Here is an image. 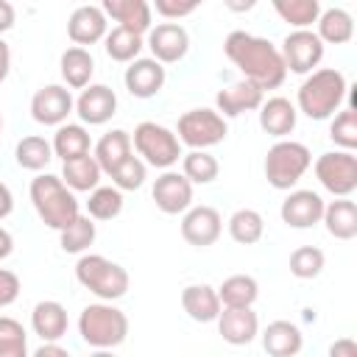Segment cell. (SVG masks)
I'll list each match as a JSON object with an SVG mask.
<instances>
[{
  "instance_id": "cell-1",
  "label": "cell",
  "mask_w": 357,
  "mask_h": 357,
  "mask_svg": "<svg viewBox=\"0 0 357 357\" xmlns=\"http://www.w3.org/2000/svg\"><path fill=\"white\" fill-rule=\"evenodd\" d=\"M223 53L243 73V78L257 84L262 92L279 89L287 78L279 47L265 36H254L248 31H231L223 39Z\"/></svg>"
},
{
  "instance_id": "cell-2",
  "label": "cell",
  "mask_w": 357,
  "mask_h": 357,
  "mask_svg": "<svg viewBox=\"0 0 357 357\" xmlns=\"http://www.w3.org/2000/svg\"><path fill=\"white\" fill-rule=\"evenodd\" d=\"M346 92H349V84L340 70L318 67L301 81V86L296 92V112L307 114L310 120H326V117L337 114Z\"/></svg>"
},
{
  "instance_id": "cell-3",
  "label": "cell",
  "mask_w": 357,
  "mask_h": 357,
  "mask_svg": "<svg viewBox=\"0 0 357 357\" xmlns=\"http://www.w3.org/2000/svg\"><path fill=\"white\" fill-rule=\"evenodd\" d=\"M28 192H31V204H33L39 220L53 231H64L81 215V204H78L75 192L61 181V176L39 173L31 181Z\"/></svg>"
},
{
  "instance_id": "cell-4",
  "label": "cell",
  "mask_w": 357,
  "mask_h": 357,
  "mask_svg": "<svg viewBox=\"0 0 357 357\" xmlns=\"http://www.w3.org/2000/svg\"><path fill=\"white\" fill-rule=\"evenodd\" d=\"M78 335L92 349H117L128 335V318L112 301H95L81 310Z\"/></svg>"
},
{
  "instance_id": "cell-5",
  "label": "cell",
  "mask_w": 357,
  "mask_h": 357,
  "mask_svg": "<svg viewBox=\"0 0 357 357\" xmlns=\"http://www.w3.org/2000/svg\"><path fill=\"white\" fill-rule=\"evenodd\" d=\"M75 279L100 301H117L128 293V271L120 262H112L103 254H81L75 262Z\"/></svg>"
},
{
  "instance_id": "cell-6",
  "label": "cell",
  "mask_w": 357,
  "mask_h": 357,
  "mask_svg": "<svg viewBox=\"0 0 357 357\" xmlns=\"http://www.w3.org/2000/svg\"><path fill=\"white\" fill-rule=\"evenodd\" d=\"M312 167V153L304 142L276 139L265 153V178L273 190H293L301 176Z\"/></svg>"
},
{
  "instance_id": "cell-7",
  "label": "cell",
  "mask_w": 357,
  "mask_h": 357,
  "mask_svg": "<svg viewBox=\"0 0 357 357\" xmlns=\"http://www.w3.org/2000/svg\"><path fill=\"white\" fill-rule=\"evenodd\" d=\"M131 148L137 151V156L159 170H170L184 153H181V142L176 137V131H170L162 123L153 120H142L134 134H131Z\"/></svg>"
},
{
  "instance_id": "cell-8",
  "label": "cell",
  "mask_w": 357,
  "mask_h": 357,
  "mask_svg": "<svg viewBox=\"0 0 357 357\" xmlns=\"http://www.w3.org/2000/svg\"><path fill=\"white\" fill-rule=\"evenodd\" d=\"M229 134V126L226 120L215 112V109H190L178 117V126H176V137L181 145H190L192 151H206V148H215L226 139Z\"/></svg>"
},
{
  "instance_id": "cell-9",
  "label": "cell",
  "mask_w": 357,
  "mask_h": 357,
  "mask_svg": "<svg viewBox=\"0 0 357 357\" xmlns=\"http://www.w3.org/2000/svg\"><path fill=\"white\" fill-rule=\"evenodd\" d=\"M312 167L318 184L335 198H349L357 190V156L351 151H326Z\"/></svg>"
},
{
  "instance_id": "cell-10",
  "label": "cell",
  "mask_w": 357,
  "mask_h": 357,
  "mask_svg": "<svg viewBox=\"0 0 357 357\" xmlns=\"http://www.w3.org/2000/svg\"><path fill=\"white\" fill-rule=\"evenodd\" d=\"M279 53H282L287 73L310 75L312 70H318V64L324 59V42L318 39L315 31H290L282 39Z\"/></svg>"
},
{
  "instance_id": "cell-11",
  "label": "cell",
  "mask_w": 357,
  "mask_h": 357,
  "mask_svg": "<svg viewBox=\"0 0 357 357\" xmlns=\"http://www.w3.org/2000/svg\"><path fill=\"white\" fill-rule=\"evenodd\" d=\"M75 112V98L64 84H45L31 98V117L39 126H64L67 117Z\"/></svg>"
},
{
  "instance_id": "cell-12",
  "label": "cell",
  "mask_w": 357,
  "mask_h": 357,
  "mask_svg": "<svg viewBox=\"0 0 357 357\" xmlns=\"http://www.w3.org/2000/svg\"><path fill=\"white\" fill-rule=\"evenodd\" d=\"M145 45L151 50V59H156L162 67L176 64L190 50V33L178 22H159L145 33Z\"/></svg>"
},
{
  "instance_id": "cell-13",
  "label": "cell",
  "mask_w": 357,
  "mask_h": 357,
  "mask_svg": "<svg viewBox=\"0 0 357 357\" xmlns=\"http://www.w3.org/2000/svg\"><path fill=\"white\" fill-rule=\"evenodd\" d=\"M151 198H153L159 212H165V215H184L192 206V184L178 170H165L153 181Z\"/></svg>"
},
{
  "instance_id": "cell-14",
  "label": "cell",
  "mask_w": 357,
  "mask_h": 357,
  "mask_svg": "<svg viewBox=\"0 0 357 357\" xmlns=\"http://www.w3.org/2000/svg\"><path fill=\"white\" fill-rule=\"evenodd\" d=\"M220 231H223V218L215 206L201 204V206H190L181 215V237H184V243H190L195 248L215 245Z\"/></svg>"
},
{
  "instance_id": "cell-15",
  "label": "cell",
  "mask_w": 357,
  "mask_h": 357,
  "mask_svg": "<svg viewBox=\"0 0 357 357\" xmlns=\"http://www.w3.org/2000/svg\"><path fill=\"white\" fill-rule=\"evenodd\" d=\"M324 206L326 201L315 190H290L279 206V215L290 229H312L315 223H321Z\"/></svg>"
},
{
  "instance_id": "cell-16",
  "label": "cell",
  "mask_w": 357,
  "mask_h": 357,
  "mask_svg": "<svg viewBox=\"0 0 357 357\" xmlns=\"http://www.w3.org/2000/svg\"><path fill=\"white\" fill-rule=\"evenodd\" d=\"M75 114L81 126H103L117 114V95L106 84H89L75 98Z\"/></svg>"
},
{
  "instance_id": "cell-17",
  "label": "cell",
  "mask_w": 357,
  "mask_h": 357,
  "mask_svg": "<svg viewBox=\"0 0 357 357\" xmlns=\"http://www.w3.org/2000/svg\"><path fill=\"white\" fill-rule=\"evenodd\" d=\"M109 33V20L100 6H78L67 20V36L75 47L98 45Z\"/></svg>"
},
{
  "instance_id": "cell-18",
  "label": "cell",
  "mask_w": 357,
  "mask_h": 357,
  "mask_svg": "<svg viewBox=\"0 0 357 357\" xmlns=\"http://www.w3.org/2000/svg\"><path fill=\"white\" fill-rule=\"evenodd\" d=\"M165 81H167V73H165V67L156 61V59H134L128 67H126V73H123V84H126V89L134 95V98H153V95H159L162 92V86H165Z\"/></svg>"
},
{
  "instance_id": "cell-19",
  "label": "cell",
  "mask_w": 357,
  "mask_h": 357,
  "mask_svg": "<svg viewBox=\"0 0 357 357\" xmlns=\"http://www.w3.org/2000/svg\"><path fill=\"white\" fill-rule=\"evenodd\" d=\"M262 100H265V92L257 86V84H251V81H237V84H229L226 89H220L218 95H215V112L226 120V117H240V114H245V112H254V109H259L262 106Z\"/></svg>"
},
{
  "instance_id": "cell-20",
  "label": "cell",
  "mask_w": 357,
  "mask_h": 357,
  "mask_svg": "<svg viewBox=\"0 0 357 357\" xmlns=\"http://www.w3.org/2000/svg\"><path fill=\"white\" fill-rule=\"evenodd\" d=\"M100 8L106 14V20L112 17L117 22V28H126L137 36H145L153 28L151 3H145V0H103Z\"/></svg>"
},
{
  "instance_id": "cell-21",
  "label": "cell",
  "mask_w": 357,
  "mask_h": 357,
  "mask_svg": "<svg viewBox=\"0 0 357 357\" xmlns=\"http://www.w3.org/2000/svg\"><path fill=\"white\" fill-rule=\"evenodd\" d=\"M67 326H70V318H67V310L61 301L45 298V301L33 304L31 329H33V335L42 337V343H59L67 335Z\"/></svg>"
},
{
  "instance_id": "cell-22",
  "label": "cell",
  "mask_w": 357,
  "mask_h": 357,
  "mask_svg": "<svg viewBox=\"0 0 357 357\" xmlns=\"http://www.w3.org/2000/svg\"><path fill=\"white\" fill-rule=\"evenodd\" d=\"M296 123H298L296 103H290L282 95H273V98L262 100V106H259V128L265 134H271L276 139H287V134L296 131Z\"/></svg>"
},
{
  "instance_id": "cell-23",
  "label": "cell",
  "mask_w": 357,
  "mask_h": 357,
  "mask_svg": "<svg viewBox=\"0 0 357 357\" xmlns=\"http://www.w3.org/2000/svg\"><path fill=\"white\" fill-rule=\"evenodd\" d=\"M218 332L229 346H248L259 335V318L251 307H243V310L223 307L218 315Z\"/></svg>"
},
{
  "instance_id": "cell-24",
  "label": "cell",
  "mask_w": 357,
  "mask_h": 357,
  "mask_svg": "<svg viewBox=\"0 0 357 357\" xmlns=\"http://www.w3.org/2000/svg\"><path fill=\"white\" fill-rule=\"evenodd\" d=\"M181 310L198 324H212V321H218L223 307H220L218 290L206 282H198V284H187L181 290Z\"/></svg>"
},
{
  "instance_id": "cell-25",
  "label": "cell",
  "mask_w": 357,
  "mask_h": 357,
  "mask_svg": "<svg viewBox=\"0 0 357 357\" xmlns=\"http://www.w3.org/2000/svg\"><path fill=\"white\" fill-rule=\"evenodd\" d=\"M301 346H304L301 329L284 318L271 321L262 332V349L268 351V357H298Z\"/></svg>"
},
{
  "instance_id": "cell-26",
  "label": "cell",
  "mask_w": 357,
  "mask_h": 357,
  "mask_svg": "<svg viewBox=\"0 0 357 357\" xmlns=\"http://www.w3.org/2000/svg\"><path fill=\"white\" fill-rule=\"evenodd\" d=\"M131 153H134V151H131V134L123 131V128H112V131H106V134L95 142V151H92L98 167H100L106 176H112V173H114Z\"/></svg>"
},
{
  "instance_id": "cell-27",
  "label": "cell",
  "mask_w": 357,
  "mask_h": 357,
  "mask_svg": "<svg viewBox=\"0 0 357 357\" xmlns=\"http://www.w3.org/2000/svg\"><path fill=\"white\" fill-rule=\"evenodd\" d=\"M59 70H61V81L70 89H86L92 84L95 75V59L86 47H67L59 59Z\"/></svg>"
},
{
  "instance_id": "cell-28",
  "label": "cell",
  "mask_w": 357,
  "mask_h": 357,
  "mask_svg": "<svg viewBox=\"0 0 357 357\" xmlns=\"http://www.w3.org/2000/svg\"><path fill=\"white\" fill-rule=\"evenodd\" d=\"M321 223L335 240H354L357 237V204L351 198H335L324 206Z\"/></svg>"
},
{
  "instance_id": "cell-29",
  "label": "cell",
  "mask_w": 357,
  "mask_h": 357,
  "mask_svg": "<svg viewBox=\"0 0 357 357\" xmlns=\"http://www.w3.org/2000/svg\"><path fill=\"white\" fill-rule=\"evenodd\" d=\"M50 148H53V156H59L61 162H70V159L86 156L89 148H92V139H89L86 126H81V123H64V126L56 128Z\"/></svg>"
},
{
  "instance_id": "cell-30",
  "label": "cell",
  "mask_w": 357,
  "mask_h": 357,
  "mask_svg": "<svg viewBox=\"0 0 357 357\" xmlns=\"http://www.w3.org/2000/svg\"><path fill=\"white\" fill-rule=\"evenodd\" d=\"M218 290V298H220V307H229V310H243V307H254L257 296H259V284L254 276L248 273H231L220 282Z\"/></svg>"
},
{
  "instance_id": "cell-31",
  "label": "cell",
  "mask_w": 357,
  "mask_h": 357,
  "mask_svg": "<svg viewBox=\"0 0 357 357\" xmlns=\"http://www.w3.org/2000/svg\"><path fill=\"white\" fill-rule=\"evenodd\" d=\"M100 176H103V170L98 167L92 153L70 159V162H61V181L73 192H92L95 187H100Z\"/></svg>"
},
{
  "instance_id": "cell-32",
  "label": "cell",
  "mask_w": 357,
  "mask_h": 357,
  "mask_svg": "<svg viewBox=\"0 0 357 357\" xmlns=\"http://www.w3.org/2000/svg\"><path fill=\"white\" fill-rule=\"evenodd\" d=\"M318 39L324 45H346L354 36V20L346 8H321L318 17Z\"/></svg>"
},
{
  "instance_id": "cell-33",
  "label": "cell",
  "mask_w": 357,
  "mask_h": 357,
  "mask_svg": "<svg viewBox=\"0 0 357 357\" xmlns=\"http://www.w3.org/2000/svg\"><path fill=\"white\" fill-rule=\"evenodd\" d=\"M14 159H17V165H20L22 170L39 173V170H45V167L53 162V148H50V142H47L45 137L28 134V137H22V139L17 142Z\"/></svg>"
},
{
  "instance_id": "cell-34",
  "label": "cell",
  "mask_w": 357,
  "mask_h": 357,
  "mask_svg": "<svg viewBox=\"0 0 357 357\" xmlns=\"http://www.w3.org/2000/svg\"><path fill=\"white\" fill-rule=\"evenodd\" d=\"M273 11L296 31H312V25L321 17V3L318 0H273Z\"/></svg>"
},
{
  "instance_id": "cell-35",
  "label": "cell",
  "mask_w": 357,
  "mask_h": 357,
  "mask_svg": "<svg viewBox=\"0 0 357 357\" xmlns=\"http://www.w3.org/2000/svg\"><path fill=\"white\" fill-rule=\"evenodd\" d=\"M142 47H145V39L142 36H137V33H131L126 28H117V25L103 36L106 56L112 61H120V64H131L134 59H139Z\"/></svg>"
},
{
  "instance_id": "cell-36",
  "label": "cell",
  "mask_w": 357,
  "mask_h": 357,
  "mask_svg": "<svg viewBox=\"0 0 357 357\" xmlns=\"http://www.w3.org/2000/svg\"><path fill=\"white\" fill-rule=\"evenodd\" d=\"M226 226H229V237H231L234 243H240V245H254V243H259L262 234H265V218H262L257 209H251V206L237 209V212L229 218Z\"/></svg>"
},
{
  "instance_id": "cell-37",
  "label": "cell",
  "mask_w": 357,
  "mask_h": 357,
  "mask_svg": "<svg viewBox=\"0 0 357 357\" xmlns=\"http://www.w3.org/2000/svg\"><path fill=\"white\" fill-rule=\"evenodd\" d=\"M98 237V226L89 215H78L64 231H59V245L64 254H86Z\"/></svg>"
},
{
  "instance_id": "cell-38",
  "label": "cell",
  "mask_w": 357,
  "mask_h": 357,
  "mask_svg": "<svg viewBox=\"0 0 357 357\" xmlns=\"http://www.w3.org/2000/svg\"><path fill=\"white\" fill-rule=\"evenodd\" d=\"M218 173H220V165L209 151H190L181 156V176L190 184H212Z\"/></svg>"
},
{
  "instance_id": "cell-39",
  "label": "cell",
  "mask_w": 357,
  "mask_h": 357,
  "mask_svg": "<svg viewBox=\"0 0 357 357\" xmlns=\"http://www.w3.org/2000/svg\"><path fill=\"white\" fill-rule=\"evenodd\" d=\"M123 212V192L117 187H95L86 198V215L92 220H114Z\"/></svg>"
},
{
  "instance_id": "cell-40",
  "label": "cell",
  "mask_w": 357,
  "mask_h": 357,
  "mask_svg": "<svg viewBox=\"0 0 357 357\" xmlns=\"http://www.w3.org/2000/svg\"><path fill=\"white\" fill-rule=\"evenodd\" d=\"M0 357H31L28 332L11 315H0Z\"/></svg>"
},
{
  "instance_id": "cell-41",
  "label": "cell",
  "mask_w": 357,
  "mask_h": 357,
  "mask_svg": "<svg viewBox=\"0 0 357 357\" xmlns=\"http://www.w3.org/2000/svg\"><path fill=\"white\" fill-rule=\"evenodd\" d=\"M329 139L337 145V151H351L357 148V109H340L332 123H329Z\"/></svg>"
},
{
  "instance_id": "cell-42",
  "label": "cell",
  "mask_w": 357,
  "mask_h": 357,
  "mask_svg": "<svg viewBox=\"0 0 357 357\" xmlns=\"http://www.w3.org/2000/svg\"><path fill=\"white\" fill-rule=\"evenodd\" d=\"M290 273L296 279H315L324 265H326V257L318 245H298L293 254H290Z\"/></svg>"
},
{
  "instance_id": "cell-43",
  "label": "cell",
  "mask_w": 357,
  "mask_h": 357,
  "mask_svg": "<svg viewBox=\"0 0 357 357\" xmlns=\"http://www.w3.org/2000/svg\"><path fill=\"white\" fill-rule=\"evenodd\" d=\"M145 176H148V165L139 159V156H128L114 173H112V187H117L120 192L126 190H139L145 184Z\"/></svg>"
},
{
  "instance_id": "cell-44",
  "label": "cell",
  "mask_w": 357,
  "mask_h": 357,
  "mask_svg": "<svg viewBox=\"0 0 357 357\" xmlns=\"http://www.w3.org/2000/svg\"><path fill=\"white\" fill-rule=\"evenodd\" d=\"M201 3L198 0H156L151 6V11H156L159 17H165L167 22H178L181 17H190Z\"/></svg>"
},
{
  "instance_id": "cell-45",
  "label": "cell",
  "mask_w": 357,
  "mask_h": 357,
  "mask_svg": "<svg viewBox=\"0 0 357 357\" xmlns=\"http://www.w3.org/2000/svg\"><path fill=\"white\" fill-rule=\"evenodd\" d=\"M20 290H22L20 276L14 271H8V268H0V310L8 307V304H14L17 296H20Z\"/></svg>"
},
{
  "instance_id": "cell-46",
  "label": "cell",
  "mask_w": 357,
  "mask_h": 357,
  "mask_svg": "<svg viewBox=\"0 0 357 357\" xmlns=\"http://www.w3.org/2000/svg\"><path fill=\"white\" fill-rule=\"evenodd\" d=\"M326 357H357V343H354L351 337H337V340L329 346Z\"/></svg>"
},
{
  "instance_id": "cell-47",
  "label": "cell",
  "mask_w": 357,
  "mask_h": 357,
  "mask_svg": "<svg viewBox=\"0 0 357 357\" xmlns=\"http://www.w3.org/2000/svg\"><path fill=\"white\" fill-rule=\"evenodd\" d=\"M14 212V192L6 181H0V220H6Z\"/></svg>"
},
{
  "instance_id": "cell-48",
  "label": "cell",
  "mask_w": 357,
  "mask_h": 357,
  "mask_svg": "<svg viewBox=\"0 0 357 357\" xmlns=\"http://www.w3.org/2000/svg\"><path fill=\"white\" fill-rule=\"evenodd\" d=\"M14 20H17L14 6H11L8 0H0V36H3L6 31H11V28H14Z\"/></svg>"
},
{
  "instance_id": "cell-49",
  "label": "cell",
  "mask_w": 357,
  "mask_h": 357,
  "mask_svg": "<svg viewBox=\"0 0 357 357\" xmlns=\"http://www.w3.org/2000/svg\"><path fill=\"white\" fill-rule=\"evenodd\" d=\"M8 73H11V47H8V42L0 36V84L8 78Z\"/></svg>"
},
{
  "instance_id": "cell-50",
  "label": "cell",
  "mask_w": 357,
  "mask_h": 357,
  "mask_svg": "<svg viewBox=\"0 0 357 357\" xmlns=\"http://www.w3.org/2000/svg\"><path fill=\"white\" fill-rule=\"evenodd\" d=\"M31 357H70V351L64 346H59V343H42Z\"/></svg>"
},
{
  "instance_id": "cell-51",
  "label": "cell",
  "mask_w": 357,
  "mask_h": 357,
  "mask_svg": "<svg viewBox=\"0 0 357 357\" xmlns=\"http://www.w3.org/2000/svg\"><path fill=\"white\" fill-rule=\"evenodd\" d=\"M11 251H14V237H11L8 229L0 226V262H3L6 257H11Z\"/></svg>"
},
{
  "instance_id": "cell-52",
  "label": "cell",
  "mask_w": 357,
  "mask_h": 357,
  "mask_svg": "<svg viewBox=\"0 0 357 357\" xmlns=\"http://www.w3.org/2000/svg\"><path fill=\"white\" fill-rule=\"evenodd\" d=\"M89 357H117V354H114V349H95Z\"/></svg>"
},
{
  "instance_id": "cell-53",
  "label": "cell",
  "mask_w": 357,
  "mask_h": 357,
  "mask_svg": "<svg viewBox=\"0 0 357 357\" xmlns=\"http://www.w3.org/2000/svg\"><path fill=\"white\" fill-rule=\"evenodd\" d=\"M0 134H3V114H0Z\"/></svg>"
}]
</instances>
